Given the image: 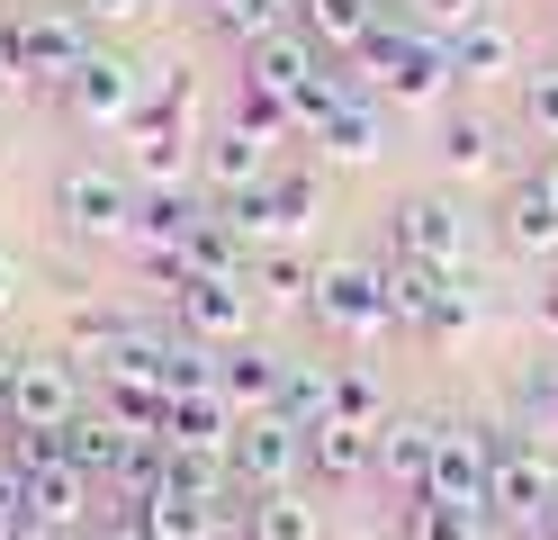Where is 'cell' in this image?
<instances>
[{"mask_svg": "<svg viewBox=\"0 0 558 540\" xmlns=\"http://www.w3.org/2000/svg\"><path fill=\"white\" fill-rule=\"evenodd\" d=\"M541 540H558V495H549V514H541Z\"/></svg>", "mask_w": 558, "mask_h": 540, "instance_id": "obj_47", "label": "cell"}, {"mask_svg": "<svg viewBox=\"0 0 558 540\" xmlns=\"http://www.w3.org/2000/svg\"><path fill=\"white\" fill-rule=\"evenodd\" d=\"M486 226H496V243L513 252L522 271H558V207H549L541 180H513V190L496 199V216H486Z\"/></svg>", "mask_w": 558, "mask_h": 540, "instance_id": "obj_16", "label": "cell"}, {"mask_svg": "<svg viewBox=\"0 0 558 540\" xmlns=\"http://www.w3.org/2000/svg\"><path fill=\"white\" fill-rule=\"evenodd\" d=\"M279 370H289L279 351L234 343V351H217V396H226L234 415H270V406H279Z\"/></svg>", "mask_w": 558, "mask_h": 540, "instance_id": "obj_24", "label": "cell"}, {"mask_svg": "<svg viewBox=\"0 0 558 540\" xmlns=\"http://www.w3.org/2000/svg\"><path fill=\"white\" fill-rule=\"evenodd\" d=\"M469 243H477V216H469L460 190H405L388 207V252H405V262L469 271Z\"/></svg>", "mask_w": 558, "mask_h": 540, "instance_id": "obj_2", "label": "cell"}, {"mask_svg": "<svg viewBox=\"0 0 558 540\" xmlns=\"http://www.w3.org/2000/svg\"><path fill=\"white\" fill-rule=\"evenodd\" d=\"M450 72H460V91L522 82V27H513L505 10H477L460 36H450Z\"/></svg>", "mask_w": 558, "mask_h": 540, "instance_id": "obj_15", "label": "cell"}, {"mask_svg": "<svg viewBox=\"0 0 558 540\" xmlns=\"http://www.w3.org/2000/svg\"><path fill=\"white\" fill-rule=\"evenodd\" d=\"M234 63H243V72H234V82H253V91H270V99H298V91H306V82H316V72H325L333 55H325V46H316V36H306V27H298V19H289V27H270V36H253V46H243Z\"/></svg>", "mask_w": 558, "mask_h": 540, "instance_id": "obj_13", "label": "cell"}, {"mask_svg": "<svg viewBox=\"0 0 558 540\" xmlns=\"http://www.w3.org/2000/svg\"><path fill=\"white\" fill-rule=\"evenodd\" d=\"M198 216H207V199L190 190V180H181V190H135V235H126V243H145V252H181V235L198 226Z\"/></svg>", "mask_w": 558, "mask_h": 540, "instance_id": "obj_27", "label": "cell"}, {"mask_svg": "<svg viewBox=\"0 0 558 540\" xmlns=\"http://www.w3.org/2000/svg\"><path fill=\"white\" fill-rule=\"evenodd\" d=\"M234 423H243V415L226 406V396L198 387V396H171V432H162V442H181V451H226Z\"/></svg>", "mask_w": 558, "mask_h": 540, "instance_id": "obj_30", "label": "cell"}, {"mask_svg": "<svg viewBox=\"0 0 558 540\" xmlns=\"http://www.w3.org/2000/svg\"><path fill=\"white\" fill-rule=\"evenodd\" d=\"M10 370H19V351H0V423H10Z\"/></svg>", "mask_w": 558, "mask_h": 540, "instance_id": "obj_45", "label": "cell"}, {"mask_svg": "<svg viewBox=\"0 0 558 540\" xmlns=\"http://www.w3.org/2000/svg\"><path fill=\"white\" fill-rule=\"evenodd\" d=\"M253 315H262L253 279H171V324L198 334V343H217V351L253 343Z\"/></svg>", "mask_w": 558, "mask_h": 540, "instance_id": "obj_11", "label": "cell"}, {"mask_svg": "<svg viewBox=\"0 0 558 540\" xmlns=\"http://www.w3.org/2000/svg\"><path fill=\"white\" fill-rule=\"evenodd\" d=\"M522 406H532V432H558V370L549 379H522Z\"/></svg>", "mask_w": 558, "mask_h": 540, "instance_id": "obj_39", "label": "cell"}, {"mask_svg": "<svg viewBox=\"0 0 558 540\" xmlns=\"http://www.w3.org/2000/svg\"><path fill=\"white\" fill-rule=\"evenodd\" d=\"M477 324V288H460V271L441 279V298H433V315H424V343H460Z\"/></svg>", "mask_w": 558, "mask_h": 540, "instance_id": "obj_36", "label": "cell"}, {"mask_svg": "<svg viewBox=\"0 0 558 540\" xmlns=\"http://www.w3.org/2000/svg\"><path fill=\"white\" fill-rule=\"evenodd\" d=\"M558 495V468L541 451V432H496V487H486V523H513L541 540V514Z\"/></svg>", "mask_w": 558, "mask_h": 540, "instance_id": "obj_5", "label": "cell"}, {"mask_svg": "<svg viewBox=\"0 0 558 540\" xmlns=\"http://www.w3.org/2000/svg\"><path fill=\"white\" fill-rule=\"evenodd\" d=\"M486 487H496V432L486 423H441V451H433V487L441 504H460V514L486 523Z\"/></svg>", "mask_w": 558, "mask_h": 540, "instance_id": "obj_12", "label": "cell"}, {"mask_svg": "<svg viewBox=\"0 0 558 540\" xmlns=\"http://www.w3.org/2000/svg\"><path fill=\"white\" fill-rule=\"evenodd\" d=\"M397 406H388V387H378V370H361V360H333V423H361L378 432Z\"/></svg>", "mask_w": 558, "mask_h": 540, "instance_id": "obj_32", "label": "cell"}, {"mask_svg": "<svg viewBox=\"0 0 558 540\" xmlns=\"http://www.w3.org/2000/svg\"><path fill=\"white\" fill-rule=\"evenodd\" d=\"M19 540H82V531H46V523H19Z\"/></svg>", "mask_w": 558, "mask_h": 540, "instance_id": "obj_46", "label": "cell"}, {"mask_svg": "<svg viewBox=\"0 0 558 540\" xmlns=\"http://www.w3.org/2000/svg\"><path fill=\"white\" fill-rule=\"evenodd\" d=\"M90 406L82 396V360L73 351H19L10 370V432H63Z\"/></svg>", "mask_w": 558, "mask_h": 540, "instance_id": "obj_6", "label": "cell"}, {"mask_svg": "<svg viewBox=\"0 0 558 540\" xmlns=\"http://www.w3.org/2000/svg\"><path fill=\"white\" fill-rule=\"evenodd\" d=\"M19 523H27V504H19V468L0 459V540H19Z\"/></svg>", "mask_w": 558, "mask_h": 540, "instance_id": "obj_41", "label": "cell"}, {"mask_svg": "<svg viewBox=\"0 0 558 540\" xmlns=\"http://www.w3.org/2000/svg\"><path fill=\"white\" fill-rule=\"evenodd\" d=\"M316 271H325V262H306L298 243H262V252H253V298H262V315H306Z\"/></svg>", "mask_w": 558, "mask_h": 540, "instance_id": "obj_23", "label": "cell"}, {"mask_svg": "<svg viewBox=\"0 0 558 540\" xmlns=\"http://www.w3.org/2000/svg\"><path fill=\"white\" fill-rule=\"evenodd\" d=\"M234 118L253 127L262 144H298V108H289V99H270V91H253V82H234Z\"/></svg>", "mask_w": 558, "mask_h": 540, "instance_id": "obj_35", "label": "cell"}, {"mask_svg": "<svg viewBox=\"0 0 558 540\" xmlns=\"http://www.w3.org/2000/svg\"><path fill=\"white\" fill-rule=\"evenodd\" d=\"M19 288H27V262H19V252H0V315L19 307Z\"/></svg>", "mask_w": 558, "mask_h": 540, "instance_id": "obj_43", "label": "cell"}, {"mask_svg": "<svg viewBox=\"0 0 558 540\" xmlns=\"http://www.w3.org/2000/svg\"><path fill=\"white\" fill-rule=\"evenodd\" d=\"M433 451H441V423L433 415H388V423H378V478H397V495H424L433 487Z\"/></svg>", "mask_w": 558, "mask_h": 540, "instance_id": "obj_22", "label": "cell"}, {"mask_svg": "<svg viewBox=\"0 0 558 540\" xmlns=\"http://www.w3.org/2000/svg\"><path fill=\"white\" fill-rule=\"evenodd\" d=\"M145 63H126L118 46H90V63L63 82V108H73V127H90V135H109V127H126L135 108H145Z\"/></svg>", "mask_w": 558, "mask_h": 540, "instance_id": "obj_9", "label": "cell"}, {"mask_svg": "<svg viewBox=\"0 0 558 540\" xmlns=\"http://www.w3.org/2000/svg\"><path fill=\"white\" fill-rule=\"evenodd\" d=\"M243 540H325V504L306 495V487L243 495Z\"/></svg>", "mask_w": 558, "mask_h": 540, "instance_id": "obj_26", "label": "cell"}, {"mask_svg": "<svg viewBox=\"0 0 558 540\" xmlns=\"http://www.w3.org/2000/svg\"><path fill=\"white\" fill-rule=\"evenodd\" d=\"M73 10H82L90 27H126V19H145L154 0H73Z\"/></svg>", "mask_w": 558, "mask_h": 540, "instance_id": "obj_40", "label": "cell"}, {"mask_svg": "<svg viewBox=\"0 0 558 540\" xmlns=\"http://www.w3.org/2000/svg\"><path fill=\"white\" fill-rule=\"evenodd\" d=\"M54 216L73 243H126L135 235V180L109 163H63L54 171Z\"/></svg>", "mask_w": 558, "mask_h": 540, "instance_id": "obj_3", "label": "cell"}, {"mask_svg": "<svg viewBox=\"0 0 558 540\" xmlns=\"http://www.w3.org/2000/svg\"><path fill=\"white\" fill-rule=\"evenodd\" d=\"M270 415H289L298 432H316V423H333V360L316 370V360H289L279 370V406Z\"/></svg>", "mask_w": 558, "mask_h": 540, "instance_id": "obj_31", "label": "cell"}, {"mask_svg": "<svg viewBox=\"0 0 558 540\" xmlns=\"http://www.w3.org/2000/svg\"><path fill=\"white\" fill-rule=\"evenodd\" d=\"M441 279H450V271H433V262H405V252H388V262H378V288H388L397 334H424V315H433V298H441Z\"/></svg>", "mask_w": 558, "mask_h": 540, "instance_id": "obj_29", "label": "cell"}, {"mask_svg": "<svg viewBox=\"0 0 558 540\" xmlns=\"http://www.w3.org/2000/svg\"><path fill=\"white\" fill-rule=\"evenodd\" d=\"M433 154H441L450 180H486V171H505V127H496V118H477V108H441Z\"/></svg>", "mask_w": 558, "mask_h": 540, "instance_id": "obj_20", "label": "cell"}, {"mask_svg": "<svg viewBox=\"0 0 558 540\" xmlns=\"http://www.w3.org/2000/svg\"><path fill=\"white\" fill-rule=\"evenodd\" d=\"M541 307H549V324H558V279H549V288H541Z\"/></svg>", "mask_w": 558, "mask_h": 540, "instance_id": "obj_48", "label": "cell"}, {"mask_svg": "<svg viewBox=\"0 0 558 540\" xmlns=\"http://www.w3.org/2000/svg\"><path fill=\"white\" fill-rule=\"evenodd\" d=\"M90 46H99V27L73 10V0H63V10H27V19H19V82L63 91V82L90 63Z\"/></svg>", "mask_w": 558, "mask_h": 540, "instance_id": "obj_10", "label": "cell"}, {"mask_svg": "<svg viewBox=\"0 0 558 540\" xmlns=\"http://www.w3.org/2000/svg\"><path fill=\"white\" fill-rule=\"evenodd\" d=\"M522 135H541V144H558V63H541V72H522Z\"/></svg>", "mask_w": 558, "mask_h": 540, "instance_id": "obj_37", "label": "cell"}, {"mask_svg": "<svg viewBox=\"0 0 558 540\" xmlns=\"http://www.w3.org/2000/svg\"><path fill=\"white\" fill-rule=\"evenodd\" d=\"M226 468L243 495H270V487H298L306 478V432L289 415H243L234 442H226Z\"/></svg>", "mask_w": 558, "mask_h": 540, "instance_id": "obj_8", "label": "cell"}, {"mask_svg": "<svg viewBox=\"0 0 558 540\" xmlns=\"http://www.w3.org/2000/svg\"><path fill=\"white\" fill-rule=\"evenodd\" d=\"M181 279H253V235H243L226 207H207L181 235Z\"/></svg>", "mask_w": 558, "mask_h": 540, "instance_id": "obj_21", "label": "cell"}, {"mask_svg": "<svg viewBox=\"0 0 558 540\" xmlns=\"http://www.w3.org/2000/svg\"><path fill=\"white\" fill-rule=\"evenodd\" d=\"M99 540H154V531H145V514H135V504H109V523H99Z\"/></svg>", "mask_w": 558, "mask_h": 540, "instance_id": "obj_42", "label": "cell"}, {"mask_svg": "<svg viewBox=\"0 0 558 540\" xmlns=\"http://www.w3.org/2000/svg\"><path fill=\"white\" fill-rule=\"evenodd\" d=\"M306 315H316L325 334H342V343H378V334H397L388 288H378V262H325V271H316V298H306Z\"/></svg>", "mask_w": 558, "mask_h": 540, "instance_id": "obj_7", "label": "cell"}, {"mask_svg": "<svg viewBox=\"0 0 558 540\" xmlns=\"http://www.w3.org/2000/svg\"><path fill=\"white\" fill-rule=\"evenodd\" d=\"M532 180H541V190H549V207H558V144L541 154V171H532Z\"/></svg>", "mask_w": 558, "mask_h": 540, "instance_id": "obj_44", "label": "cell"}, {"mask_svg": "<svg viewBox=\"0 0 558 540\" xmlns=\"http://www.w3.org/2000/svg\"><path fill=\"white\" fill-rule=\"evenodd\" d=\"M397 540H486V523H477V514H460V504H441V495H405Z\"/></svg>", "mask_w": 558, "mask_h": 540, "instance_id": "obj_33", "label": "cell"}, {"mask_svg": "<svg viewBox=\"0 0 558 540\" xmlns=\"http://www.w3.org/2000/svg\"><path fill=\"white\" fill-rule=\"evenodd\" d=\"M486 10V0H414V27H424V36H441V46H450V36H460L469 19Z\"/></svg>", "mask_w": 558, "mask_h": 540, "instance_id": "obj_38", "label": "cell"}, {"mask_svg": "<svg viewBox=\"0 0 558 540\" xmlns=\"http://www.w3.org/2000/svg\"><path fill=\"white\" fill-rule=\"evenodd\" d=\"M369 468H378V432H361V423H316L306 432V478L316 487H352Z\"/></svg>", "mask_w": 558, "mask_h": 540, "instance_id": "obj_25", "label": "cell"}, {"mask_svg": "<svg viewBox=\"0 0 558 540\" xmlns=\"http://www.w3.org/2000/svg\"><path fill=\"white\" fill-rule=\"evenodd\" d=\"M388 19V0H298V27L316 36L325 55H361V36Z\"/></svg>", "mask_w": 558, "mask_h": 540, "instance_id": "obj_28", "label": "cell"}, {"mask_svg": "<svg viewBox=\"0 0 558 540\" xmlns=\"http://www.w3.org/2000/svg\"><path fill=\"white\" fill-rule=\"evenodd\" d=\"M135 442H145V432H126V423H118L109 406H82L73 423H63V459H73V468H82L90 487H109L118 468L135 459Z\"/></svg>", "mask_w": 558, "mask_h": 540, "instance_id": "obj_19", "label": "cell"}, {"mask_svg": "<svg viewBox=\"0 0 558 540\" xmlns=\"http://www.w3.org/2000/svg\"><path fill=\"white\" fill-rule=\"evenodd\" d=\"M279 171V144H262L243 118H226V127H207L198 135V180L217 199H243V190H262V180Z\"/></svg>", "mask_w": 558, "mask_h": 540, "instance_id": "obj_14", "label": "cell"}, {"mask_svg": "<svg viewBox=\"0 0 558 540\" xmlns=\"http://www.w3.org/2000/svg\"><path fill=\"white\" fill-rule=\"evenodd\" d=\"M361 82L388 99V108H441L450 91H460V72H450V46L441 36H424V27H388L378 19L369 36H361Z\"/></svg>", "mask_w": 558, "mask_h": 540, "instance_id": "obj_1", "label": "cell"}, {"mask_svg": "<svg viewBox=\"0 0 558 540\" xmlns=\"http://www.w3.org/2000/svg\"><path fill=\"white\" fill-rule=\"evenodd\" d=\"M217 207L234 216L243 235H253V252H262V243H298L306 226H316V207H325V171H316V163H279L262 190L217 199Z\"/></svg>", "mask_w": 558, "mask_h": 540, "instance_id": "obj_4", "label": "cell"}, {"mask_svg": "<svg viewBox=\"0 0 558 540\" xmlns=\"http://www.w3.org/2000/svg\"><path fill=\"white\" fill-rule=\"evenodd\" d=\"M306 144H316L325 163H342V171L378 163V154H388V99H378V91H352V99H333V118H325L316 135H306Z\"/></svg>", "mask_w": 558, "mask_h": 540, "instance_id": "obj_18", "label": "cell"}, {"mask_svg": "<svg viewBox=\"0 0 558 540\" xmlns=\"http://www.w3.org/2000/svg\"><path fill=\"white\" fill-rule=\"evenodd\" d=\"M19 504H27V523H46V531H82L90 504H99V487L54 451V459H37V468H19Z\"/></svg>", "mask_w": 558, "mask_h": 540, "instance_id": "obj_17", "label": "cell"}, {"mask_svg": "<svg viewBox=\"0 0 558 540\" xmlns=\"http://www.w3.org/2000/svg\"><path fill=\"white\" fill-rule=\"evenodd\" d=\"M126 324H135L126 307H109V298H82V307H73V324H63V351H73V360H82V351H109V343L126 334Z\"/></svg>", "mask_w": 558, "mask_h": 540, "instance_id": "obj_34", "label": "cell"}]
</instances>
